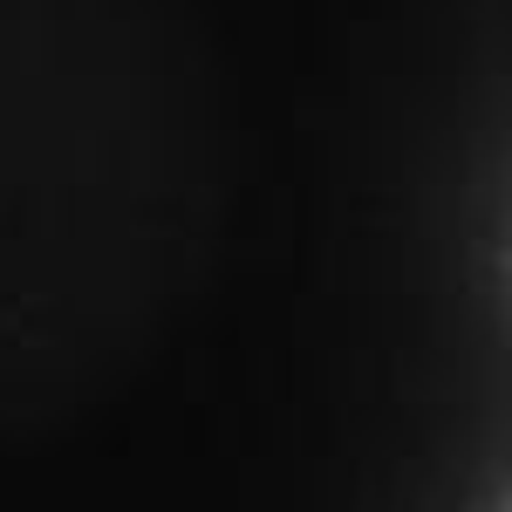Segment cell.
<instances>
[{
    "label": "cell",
    "mask_w": 512,
    "mask_h": 512,
    "mask_svg": "<svg viewBox=\"0 0 512 512\" xmlns=\"http://www.w3.org/2000/svg\"><path fill=\"white\" fill-rule=\"evenodd\" d=\"M219 226V96L178 0H0V431L130 383Z\"/></svg>",
    "instance_id": "obj_1"
}]
</instances>
